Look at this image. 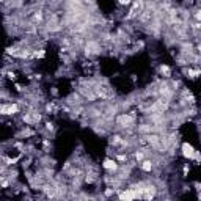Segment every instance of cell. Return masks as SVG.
Listing matches in <instances>:
<instances>
[{
    "label": "cell",
    "instance_id": "1",
    "mask_svg": "<svg viewBox=\"0 0 201 201\" xmlns=\"http://www.w3.org/2000/svg\"><path fill=\"white\" fill-rule=\"evenodd\" d=\"M137 19L142 22L143 25H151V22H153V19H154V11L151 8H146L137 16Z\"/></svg>",
    "mask_w": 201,
    "mask_h": 201
},
{
    "label": "cell",
    "instance_id": "2",
    "mask_svg": "<svg viewBox=\"0 0 201 201\" xmlns=\"http://www.w3.org/2000/svg\"><path fill=\"white\" fill-rule=\"evenodd\" d=\"M134 123V116L132 115H127V113H121L119 116L116 118V124L121 127H127Z\"/></svg>",
    "mask_w": 201,
    "mask_h": 201
},
{
    "label": "cell",
    "instance_id": "3",
    "mask_svg": "<svg viewBox=\"0 0 201 201\" xmlns=\"http://www.w3.org/2000/svg\"><path fill=\"white\" fill-rule=\"evenodd\" d=\"M19 112L17 104H3L0 105V115H14Z\"/></svg>",
    "mask_w": 201,
    "mask_h": 201
},
{
    "label": "cell",
    "instance_id": "4",
    "mask_svg": "<svg viewBox=\"0 0 201 201\" xmlns=\"http://www.w3.org/2000/svg\"><path fill=\"white\" fill-rule=\"evenodd\" d=\"M181 149H182V156L185 157V159H193V154H195V148L190 145V143H182L181 146Z\"/></svg>",
    "mask_w": 201,
    "mask_h": 201
},
{
    "label": "cell",
    "instance_id": "5",
    "mask_svg": "<svg viewBox=\"0 0 201 201\" xmlns=\"http://www.w3.org/2000/svg\"><path fill=\"white\" fill-rule=\"evenodd\" d=\"M101 50V46H99V42H96V41H88L87 42V53L88 55H91V53H97Z\"/></svg>",
    "mask_w": 201,
    "mask_h": 201
},
{
    "label": "cell",
    "instance_id": "6",
    "mask_svg": "<svg viewBox=\"0 0 201 201\" xmlns=\"http://www.w3.org/2000/svg\"><path fill=\"white\" fill-rule=\"evenodd\" d=\"M102 167H104L107 171H116V170L119 168V165L116 163V160H113V159H105L104 163H102Z\"/></svg>",
    "mask_w": 201,
    "mask_h": 201
},
{
    "label": "cell",
    "instance_id": "7",
    "mask_svg": "<svg viewBox=\"0 0 201 201\" xmlns=\"http://www.w3.org/2000/svg\"><path fill=\"white\" fill-rule=\"evenodd\" d=\"M140 167H142V170H143V171H146V173H149L151 170L154 168V165H153V162H151V160H142Z\"/></svg>",
    "mask_w": 201,
    "mask_h": 201
},
{
    "label": "cell",
    "instance_id": "8",
    "mask_svg": "<svg viewBox=\"0 0 201 201\" xmlns=\"http://www.w3.org/2000/svg\"><path fill=\"white\" fill-rule=\"evenodd\" d=\"M160 72H162L165 77H170V76H171V71H170V68H168L167 65H162V66H160Z\"/></svg>",
    "mask_w": 201,
    "mask_h": 201
},
{
    "label": "cell",
    "instance_id": "9",
    "mask_svg": "<svg viewBox=\"0 0 201 201\" xmlns=\"http://www.w3.org/2000/svg\"><path fill=\"white\" fill-rule=\"evenodd\" d=\"M46 55V50H42V49H39V50H36V52H33V57L35 58H42Z\"/></svg>",
    "mask_w": 201,
    "mask_h": 201
},
{
    "label": "cell",
    "instance_id": "10",
    "mask_svg": "<svg viewBox=\"0 0 201 201\" xmlns=\"http://www.w3.org/2000/svg\"><path fill=\"white\" fill-rule=\"evenodd\" d=\"M187 74H188V77H190V79H195V77L200 74V71H198V69H195V71H193V69H188Z\"/></svg>",
    "mask_w": 201,
    "mask_h": 201
},
{
    "label": "cell",
    "instance_id": "11",
    "mask_svg": "<svg viewBox=\"0 0 201 201\" xmlns=\"http://www.w3.org/2000/svg\"><path fill=\"white\" fill-rule=\"evenodd\" d=\"M135 159H137L138 162H142V160L145 159V154L142 153V151H140V153H138V151H137V153H135Z\"/></svg>",
    "mask_w": 201,
    "mask_h": 201
},
{
    "label": "cell",
    "instance_id": "12",
    "mask_svg": "<svg viewBox=\"0 0 201 201\" xmlns=\"http://www.w3.org/2000/svg\"><path fill=\"white\" fill-rule=\"evenodd\" d=\"M118 3L123 5V7H126V5H131L132 3V0H118Z\"/></svg>",
    "mask_w": 201,
    "mask_h": 201
},
{
    "label": "cell",
    "instance_id": "13",
    "mask_svg": "<svg viewBox=\"0 0 201 201\" xmlns=\"http://www.w3.org/2000/svg\"><path fill=\"white\" fill-rule=\"evenodd\" d=\"M127 159V156H124V154H121V156H118V160H121V162H124Z\"/></svg>",
    "mask_w": 201,
    "mask_h": 201
},
{
    "label": "cell",
    "instance_id": "14",
    "mask_svg": "<svg viewBox=\"0 0 201 201\" xmlns=\"http://www.w3.org/2000/svg\"><path fill=\"white\" fill-rule=\"evenodd\" d=\"M46 127H47V129H50V131H52V129H53V124H52V123H47V124H46Z\"/></svg>",
    "mask_w": 201,
    "mask_h": 201
}]
</instances>
